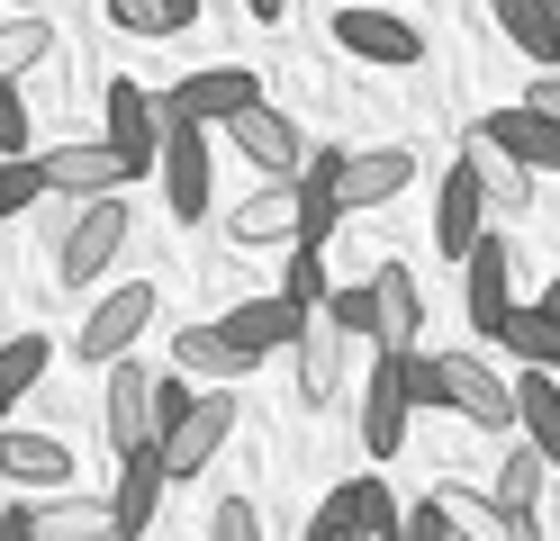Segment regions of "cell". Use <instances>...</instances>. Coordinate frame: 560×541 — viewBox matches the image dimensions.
<instances>
[{
  "label": "cell",
  "mask_w": 560,
  "mask_h": 541,
  "mask_svg": "<svg viewBox=\"0 0 560 541\" xmlns=\"http://www.w3.org/2000/svg\"><path fill=\"white\" fill-rule=\"evenodd\" d=\"M416 397L470 415L479 433H506V424H515V388L488 371V361H470V352H416Z\"/></svg>",
  "instance_id": "6da1fadb"
},
{
  "label": "cell",
  "mask_w": 560,
  "mask_h": 541,
  "mask_svg": "<svg viewBox=\"0 0 560 541\" xmlns=\"http://www.w3.org/2000/svg\"><path fill=\"white\" fill-rule=\"evenodd\" d=\"M416 407H425V397H416V352H380V371L362 388V451L371 460H398Z\"/></svg>",
  "instance_id": "7a4b0ae2"
},
{
  "label": "cell",
  "mask_w": 560,
  "mask_h": 541,
  "mask_svg": "<svg viewBox=\"0 0 560 541\" xmlns=\"http://www.w3.org/2000/svg\"><path fill=\"white\" fill-rule=\"evenodd\" d=\"M100 433L109 451H163V379L136 371V361H109V397H100Z\"/></svg>",
  "instance_id": "3957f363"
},
{
  "label": "cell",
  "mask_w": 560,
  "mask_h": 541,
  "mask_svg": "<svg viewBox=\"0 0 560 541\" xmlns=\"http://www.w3.org/2000/svg\"><path fill=\"white\" fill-rule=\"evenodd\" d=\"M127 235H136L127 199H91V208L73 216V235H63V252H55V280H63V289H91V280H109V262L127 252Z\"/></svg>",
  "instance_id": "277c9868"
},
{
  "label": "cell",
  "mask_w": 560,
  "mask_h": 541,
  "mask_svg": "<svg viewBox=\"0 0 560 541\" xmlns=\"http://www.w3.org/2000/svg\"><path fill=\"white\" fill-rule=\"evenodd\" d=\"M462 316L479 343H506V325H515V244L506 235H488L462 262Z\"/></svg>",
  "instance_id": "5b68a950"
},
{
  "label": "cell",
  "mask_w": 560,
  "mask_h": 541,
  "mask_svg": "<svg viewBox=\"0 0 560 541\" xmlns=\"http://www.w3.org/2000/svg\"><path fill=\"white\" fill-rule=\"evenodd\" d=\"M154 316H163V298H154V280H118L109 298H100V307L82 316V334H73V352H82V361H100V371H109V361H127V343L145 334Z\"/></svg>",
  "instance_id": "8992f818"
},
{
  "label": "cell",
  "mask_w": 560,
  "mask_h": 541,
  "mask_svg": "<svg viewBox=\"0 0 560 541\" xmlns=\"http://www.w3.org/2000/svg\"><path fill=\"white\" fill-rule=\"evenodd\" d=\"M172 118H199V127H235L244 108H262V82L244 63H208V72H182V82L163 91Z\"/></svg>",
  "instance_id": "52a82bcc"
},
{
  "label": "cell",
  "mask_w": 560,
  "mask_h": 541,
  "mask_svg": "<svg viewBox=\"0 0 560 541\" xmlns=\"http://www.w3.org/2000/svg\"><path fill=\"white\" fill-rule=\"evenodd\" d=\"M109 144H118V163H127V180H145V172H163V99L145 91V82H109Z\"/></svg>",
  "instance_id": "ba28073f"
},
{
  "label": "cell",
  "mask_w": 560,
  "mask_h": 541,
  "mask_svg": "<svg viewBox=\"0 0 560 541\" xmlns=\"http://www.w3.org/2000/svg\"><path fill=\"white\" fill-rule=\"evenodd\" d=\"M163 199H172L182 226L208 216V127L199 118H172V108H163Z\"/></svg>",
  "instance_id": "9c48e42d"
},
{
  "label": "cell",
  "mask_w": 560,
  "mask_h": 541,
  "mask_svg": "<svg viewBox=\"0 0 560 541\" xmlns=\"http://www.w3.org/2000/svg\"><path fill=\"white\" fill-rule=\"evenodd\" d=\"M488 180H479V163H452V180H443V199H434V244L452 252V262H470V252L488 244Z\"/></svg>",
  "instance_id": "30bf717a"
},
{
  "label": "cell",
  "mask_w": 560,
  "mask_h": 541,
  "mask_svg": "<svg viewBox=\"0 0 560 541\" xmlns=\"http://www.w3.org/2000/svg\"><path fill=\"white\" fill-rule=\"evenodd\" d=\"M307 316L317 307H299V298H244V307H226L218 325H226V343L244 352V361H262V352H299V334H307Z\"/></svg>",
  "instance_id": "8fae6325"
},
{
  "label": "cell",
  "mask_w": 560,
  "mask_h": 541,
  "mask_svg": "<svg viewBox=\"0 0 560 541\" xmlns=\"http://www.w3.org/2000/svg\"><path fill=\"white\" fill-rule=\"evenodd\" d=\"M335 46L362 55V63H416L425 55V27L398 19V10H335Z\"/></svg>",
  "instance_id": "7c38bea8"
},
{
  "label": "cell",
  "mask_w": 560,
  "mask_h": 541,
  "mask_svg": "<svg viewBox=\"0 0 560 541\" xmlns=\"http://www.w3.org/2000/svg\"><path fill=\"white\" fill-rule=\"evenodd\" d=\"M46 190H63V199H118V180H127V163H118V144H46Z\"/></svg>",
  "instance_id": "4fadbf2b"
},
{
  "label": "cell",
  "mask_w": 560,
  "mask_h": 541,
  "mask_svg": "<svg viewBox=\"0 0 560 541\" xmlns=\"http://www.w3.org/2000/svg\"><path fill=\"white\" fill-rule=\"evenodd\" d=\"M235 144H244V163H254L262 180H299V163L307 154H317V144H307L290 118H280V108L262 99V108H244V118H235Z\"/></svg>",
  "instance_id": "5bb4252c"
},
{
  "label": "cell",
  "mask_w": 560,
  "mask_h": 541,
  "mask_svg": "<svg viewBox=\"0 0 560 541\" xmlns=\"http://www.w3.org/2000/svg\"><path fill=\"white\" fill-rule=\"evenodd\" d=\"M343 216H353V208H343V154H335V144H317V154L299 163V244L326 252V235L343 226Z\"/></svg>",
  "instance_id": "9a60e30c"
},
{
  "label": "cell",
  "mask_w": 560,
  "mask_h": 541,
  "mask_svg": "<svg viewBox=\"0 0 560 541\" xmlns=\"http://www.w3.org/2000/svg\"><path fill=\"white\" fill-rule=\"evenodd\" d=\"M226 433H235V407H226V397H199V407L163 433V469H172V479H199V469L226 451Z\"/></svg>",
  "instance_id": "2e32d148"
},
{
  "label": "cell",
  "mask_w": 560,
  "mask_h": 541,
  "mask_svg": "<svg viewBox=\"0 0 560 541\" xmlns=\"http://www.w3.org/2000/svg\"><path fill=\"white\" fill-rule=\"evenodd\" d=\"M479 136H488V144H506V154L534 172V180H542V172H560V127L542 118V108H524V99H515V108H488Z\"/></svg>",
  "instance_id": "e0dca14e"
},
{
  "label": "cell",
  "mask_w": 560,
  "mask_h": 541,
  "mask_svg": "<svg viewBox=\"0 0 560 541\" xmlns=\"http://www.w3.org/2000/svg\"><path fill=\"white\" fill-rule=\"evenodd\" d=\"M226 235L244 252H254V244H299V180H262V190L226 216Z\"/></svg>",
  "instance_id": "ac0fdd59"
},
{
  "label": "cell",
  "mask_w": 560,
  "mask_h": 541,
  "mask_svg": "<svg viewBox=\"0 0 560 541\" xmlns=\"http://www.w3.org/2000/svg\"><path fill=\"white\" fill-rule=\"evenodd\" d=\"M407 180H416V154H407V144L343 154V208H389V199H407Z\"/></svg>",
  "instance_id": "d6986e66"
},
{
  "label": "cell",
  "mask_w": 560,
  "mask_h": 541,
  "mask_svg": "<svg viewBox=\"0 0 560 541\" xmlns=\"http://www.w3.org/2000/svg\"><path fill=\"white\" fill-rule=\"evenodd\" d=\"M163 487H172L163 451H127V460H118V487H109V505H118V532H127V541H145V524H154Z\"/></svg>",
  "instance_id": "ffe728a7"
},
{
  "label": "cell",
  "mask_w": 560,
  "mask_h": 541,
  "mask_svg": "<svg viewBox=\"0 0 560 541\" xmlns=\"http://www.w3.org/2000/svg\"><path fill=\"white\" fill-rule=\"evenodd\" d=\"M371 289H380V352H416V325H425V289H416V271L407 262H380Z\"/></svg>",
  "instance_id": "44dd1931"
},
{
  "label": "cell",
  "mask_w": 560,
  "mask_h": 541,
  "mask_svg": "<svg viewBox=\"0 0 560 541\" xmlns=\"http://www.w3.org/2000/svg\"><path fill=\"white\" fill-rule=\"evenodd\" d=\"M27 515H37V532H46V541H127L109 496H37Z\"/></svg>",
  "instance_id": "7402d4cb"
},
{
  "label": "cell",
  "mask_w": 560,
  "mask_h": 541,
  "mask_svg": "<svg viewBox=\"0 0 560 541\" xmlns=\"http://www.w3.org/2000/svg\"><path fill=\"white\" fill-rule=\"evenodd\" d=\"M326 515H335V524H353L362 541H398V532H407V515H398V496L380 487L371 469H362V479H343V487L326 496Z\"/></svg>",
  "instance_id": "603a6c76"
},
{
  "label": "cell",
  "mask_w": 560,
  "mask_h": 541,
  "mask_svg": "<svg viewBox=\"0 0 560 541\" xmlns=\"http://www.w3.org/2000/svg\"><path fill=\"white\" fill-rule=\"evenodd\" d=\"M343 343H353V334H343L326 307L307 316V334H299V397H307V407H326V397H335V379H343Z\"/></svg>",
  "instance_id": "cb8c5ba5"
},
{
  "label": "cell",
  "mask_w": 560,
  "mask_h": 541,
  "mask_svg": "<svg viewBox=\"0 0 560 541\" xmlns=\"http://www.w3.org/2000/svg\"><path fill=\"white\" fill-rule=\"evenodd\" d=\"M172 371H182V379H244V371H254V361H244L235 343H226V325H182V334H172Z\"/></svg>",
  "instance_id": "d4e9b609"
},
{
  "label": "cell",
  "mask_w": 560,
  "mask_h": 541,
  "mask_svg": "<svg viewBox=\"0 0 560 541\" xmlns=\"http://www.w3.org/2000/svg\"><path fill=\"white\" fill-rule=\"evenodd\" d=\"M0 469H10L19 487L63 496V479H73V451H63V443H46V433H27V424H10V443H0Z\"/></svg>",
  "instance_id": "484cf974"
},
{
  "label": "cell",
  "mask_w": 560,
  "mask_h": 541,
  "mask_svg": "<svg viewBox=\"0 0 560 541\" xmlns=\"http://www.w3.org/2000/svg\"><path fill=\"white\" fill-rule=\"evenodd\" d=\"M488 19L506 27V46H515V55H534L542 72H560V19L542 10V0H488Z\"/></svg>",
  "instance_id": "4316f807"
},
{
  "label": "cell",
  "mask_w": 560,
  "mask_h": 541,
  "mask_svg": "<svg viewBox=\"0 0 560 541\" xmlns=\"http://www.w3.org/2000/svg\"><path fill=\"white\" fill-rule=\"evenodd\" d=\"M515 433L560 469V379H551V371H534V379L515 388Z\"/></svg>",
  "instance_id": "83f0119b"
},
{
  "label": "cell",
  "mask_w": 560,
  "mask_h": 541,
  "mask_svg": "<svg viewBox=\"0 0 560 541\" xmlns=\"http://www.w3.org/2000/svg\"><path fill=\"white\" fill-rule=\"evenodd\" d=\"M434 505H443V524L462 541H515V515L498 496H479V487H434Z\"/></svg>",
  "instance_id": "f1b7e54d"
},
{
  "label": "cell",
  "mask_w": 560,
  "mask_h": 541,
  "mask_svg": "<svg viewBox=\"0 0 560 541\" xmlns=\"http://www.w3.org/2000/svg\"><path fill=\"white\" fill-rule=\"evenodd\" d=\"M542 469H551V460H542L534 443H515V451L498 460V487H488V496H498L506 515H542Z\"/></svg>",
  "instance_id": "f546056e"
},
{
  "label": "cell",
  "mask_w": 560,
  "mask_h": 541,
  "mask_svg": "<svg viewBox=\"0 0 560 541\" xmlns=\"http://www.w3.org/2000/svg\"><path fill=\"white\" fill-rule=\"evenodd\" d=\"M100 10H109L118 36H182L199 0H100Z\"/></svg>",
  "instance_id": "4dcf8cb0"
},
{
  "label": "cell",
  "mask_w": 560,
  "mask_h": 541,
  "mask_svg": "<svg viewBox=\"0 0 560 541\" xmlns=\"http://www.w3.org/2000/svg\"><path fill=\"white\" fill-rule=\"evenodd\" d=\"M462 163H479V180H488V199H498V208H524V180H534V172H524V163L506 154V144H488V136L470 127V144H462Z\"/></svg>",
  "instance_id": "1f68e13d"
},
{
  "label": "cell",
  "mask_w": 560,
  "mask_h": 541,
  "mask_svg": "<svg viewBox=\"0 0 560 541\" xmlns=\"http://www.w3.org/2000/svg\"><path fill=\"white\" fill-rule=\"evenodd\" d=\"M506 352H524L534 371H560V316L534 298V307H515V325H506Z\"/></svg>",
  "instance_id": "d6a6232c"
},
{
  "label": "cell",
  "mask_w": 560,
  "mask_h": 541,
  "mask_svg": "<svg viewBox=\"0 0 560 541\" xmlns=\"http://www.w3.org/2000/svg\"><path fill=\"white\" fill-rule=\"evenodd\" d=\"M55 55V27L46 19H10L0 27V72H10V82H27V63H46Z\"/></svg>",
  "instance_id": "836d02e7"
},
{
  "label": "cell",
  "mask_w": 560,
  "mask_h": 541,
  "mask_svg": "<svg viewBox=\"0 0 560 541\" xmlns=\"http://www.w3.org/2000/svg\"><path fill=\"white\" fill-rule=\"evenodd\" d=\"M46 361H55L46 334H10V352H0V397H27V388L46 379Z\"/></svg>",
  "instance_id": "e575fe53"
},
{
  "label": "cell",
  "mask_w": 560,
  "mask_h": 541,
  "mask_svg": "<svg viewBox=\"0 0 560 541\" xmlns=\"http://www.w3.org/2000/svg\"><path fill=\"white\" fill-rule=\"evenodd\" d=\"M280 298H299V307H326L335 289H326V252L317 244H290V271H280Z\"/></svg>",
  "instance_id": "d590c367"
},
{
  "label": "cell",
  "mask_w": 560,
  "mask_h": 541,
  "mask_svg": "<svg viewBox=\"0 0 560 541\" xmlns=\"http://www.w3.org/2000/svg\"><path fill=\"white\" fill-rule=\"evenodd\" d=\"M326 316L343 325V334H371V343H380V289H371V280H362V289H335Z\"/></svg>",
  "instance_id": "8d00e7d4"
},
{
  "label": "cell",
  "mask_w": 560,
  "mask_h": 541,
  "mask_svg": "<svg viewBox=\"0 0 560 541\" xmlns=\"http://www.w3.org/2000/svg\"><path fill=\"white\" fill-rule=\"evenodd\" d=\"M37 190H46V163H37V154H27V163H0V208H10V216L37 208Z\"/></svg>",
  "instance_id": "74e56055"
},
{
  "label": "cell",
  "mask_w": 560,
  "mask_h": 541,
  "mask_svg": "<svg viewBox=\"0 0 560 541\" xmlns=\"http://www.w3.org/2000/svg\"><path fill=\"white\" fill-rule=\"evenodd\" d=\"M208 541H262V515H254V496H226L218 515H208Z\"/></svg>",
  "instance_id": "f35d334b"
},
{
  "label": "cell",
  "mask_w": 560,
  "mask_h": 541,
  "mask_svg": "<svg viewBox=\"0 0 560 541\" xmlns=\"http://www.w3.org/2000/svg\"><path fill=\"white\" fill-rule=\"evenodd\" d=\"M0 154H10V163H27V99H19V82L0 91Z\"/></svg>",
  "instance_id": "ab89813d"
},
{
  "label": "cell",
  "mask_w": 560,
  "mask_h": 541,
  "mask_svg": "<svg viewBox=\"0 0 560 541\" xmlns=\"http://www.w3.org/2000/svg\"><path fill=\"white\" fill-rule=\"evenodd\" d=\"M398 541H462V532H452V524H443V505L425 496V505H407V532H398Z\"/></svg>",
  "instance_id": "60d3db41"
},
{
  "label": "cell",
  "mask_w": 560,
  "mask_h": 541,
  "mask_svg": "<svg viewBox=\"0 0 560 541\" xmlns=\"http://www.w3.org/2000/svg\"><path fill=\"white\" fill-rule=\"evenodd\" d=\"M524 108H542V118L560 127V72H542V82H534V91H524Z\"/></svg>",
  "instance_id": "b9f144b4"
},
{
  "label": "cell",
  "mask_w": 560,
  "mask_h": 541,
  "mask_svg": "<svg viewBox=\"0 0 560 541\" xmlns=\"http://www.w3.org/2000/svg\"><path fill=\"white\" fill-rule=\"evenodd\" d=\"M0 541H46V532H37V515H27V505H10V515H0Z\"/></svg>",
  "instance_id": "7bdbcfd3"
},
{
  "label": "cell",
  "mask_w": 560,
  "mask_h": 541,
  "mask_svg": "<svg viewBox=\"0 0 560 541\" xmlns=\"http://www.w3.org/2000/svg\"><path fill=\"white\" fill-rule=\"evenodd\" d=\"M307 541H362V532H353V524H335L326 505H317V524H307Z\"/></svg>",
  "instance_id": "ee69618b"
},
{
  "label": "cell",
  "mask_w": 560,
  "mask_h": 541,
  "mask_svg": "<svg viewBox=\"0 0 560 541\" xmlns=\"http://www.w3.org/2000/svg\"><path fill=\"white\" fill-rule=\"evenodd\" d=\"M515 541H542V515H515Z\"/></svg>",
  "instance_id": "f6af8a7d"
},
{
  "label": "cell",
  "mask_w": 560,
  "mask_h": 541,
  "mask_svg": "<svg viewBox=\"0 0 560 541\" xmlns=\"http://www.w3.org/2000/svg\"><path fill=\"white\" fill-rule=\"evenodd\" d=\"M244 10H254V19H280V10H290V0H244Z\"/></svg>",
  "instance_id": "bcb514c9"
},
{
  "label": "cell",
  "mask_w": 560,
  "mask_h": 541,
  "mask_svg": "<svg viewBox=\"0 0 560 541\" xmlns=\"http://www.w3.org/2000/svg\"><path fill=\"white\" fill-rule=\"evenodd\" d=\"M542 307H551V316H560V280H542Z\"/></svg>",
  "instance_id": "7dc6e473"
},
{
  "label": "cell",
  "mask_w": 560,
  "mask_h": 541,
  "mask_svg": "<svg viewBox=\"0 0 560 541\" xmlns=\"http://www.w3.org/2000/svg\"><path fill=\"white\" fill-rule=\"evenodd\" d=\"M542 10H551V19H560V0H542Z\"/></svg>",
  "instance_id": "c3c4849f"
}]
</instances>
